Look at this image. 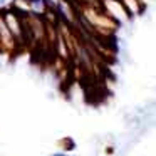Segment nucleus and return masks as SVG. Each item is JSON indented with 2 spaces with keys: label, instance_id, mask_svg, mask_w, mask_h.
I'll return each instance as SVG.
<instances>
[{
  "label": "nucleus",
  "instance_id": "7ed1b4c3",
  "mask_svg": "<svg viewBox=\"0 0 156 156\" xmlns=\"http://www.w3.org/2000/svg\"><path fill=\"white\" fill-rule=\"evenodd\" d=\"M5 4V0H0V5H4Z\"/></svg>",
  "mask_w": 156,
  "mask_h": 156
},
{
  "label": "nucleus",
  "instance_id": "f257e3e1",
  "mask_svg": "<svg viewBox=\"0 0 156 156\" xmlns=\"http://www.w3.org/2000/svg\"><path fill=\"white\" fill-rule=\"evenodd\" d=\"M2 12V17H4L5 24H7L10 34L14 35L15 44H17V49H24V41H22V27H20V19H19V14L14 10V9H5Z\"/></svg>",
  "mask_w": 156,
  "mask_h": 156
},
{
  "label": "nucleus",
  "instance_id": "39448f33",
  "mask_svg": "<svg viewBox=\"0 0 156 156\" xmlns=\"http://www.w3.org/2000/svg\"><path fill=\"white\" fill-rule=\"evenodd\" d=\"M0 52H2V45H0Z\"/></svg>",
  "mask_w": 156,
  "mask_h": 156
},
{
  "label": "nucleus",
  "instance_id": "20e7f679",
  "mask_svg": "<svg viewBox=\"0 0 156 156\" xmlns=\"http://www.w3.org/2000/svg\"><path fill=\"white\" fill-rule=\"evenodd\" d=\"M54 156H66V154H62V153H59V154H54Z\"/></svg>",
  "mask_w": 156,
  "mask_h": 156
},
{
  "label": "nucleus",
  "instance_id": "f03ea898",
  "mask_svg": "<svg viewBox=\"0 0 156 156\" xmlns=\"http://www.w3.org/2000/svg\"><path fill=\"white\" fill-rule=\"evenodd\" d=\"M0 45H2V51L4 52H14L17 49L15 39L10 34L7 24H5L4 17H2V12H0Z\"/></svg>",
  "mask_w": 156,
  "mask_h": 156
}]
</instances>
